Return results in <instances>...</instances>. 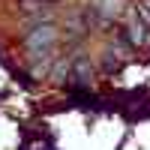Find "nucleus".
<instances>
[{
  "label": "nucleus",
  "instance_id": "1",
  "mask_svg": "<svg viewBox=\"0 0 150 150\" xmlns=\"http://www.w3.org/2000/svg\"><path fill=\"white\" fill-rule=\"evenodd\" d=\"M126 39L135 48H144L150 42V24L138 15V9H129V24H126Z\"/></svg>",
  "mask_w": 150,
  "mask_h": 150
},
{
  "label": "nucleus",
  "instance_id": "2",
  "mask_svg": "<svg viewBox=\"0 0 150 150\" xmlns=\"http://www.w3.org/2000/svg\"><path fill=\"white\" fill-rule=\"evenodd\" d=\"M54 39H57V27L42 24V27H36V30H30L27 36H24V45H27L33 54H39V51H45L48 45H54Z\"/></svg>",
  "mask_w": 150,
  "mask_h": 150
},
{
  "label": "nucleus",
  "instance_id": "3",
  "mask_svg": "<svg viewBox=\"0 0 150 150\" xmlns=\"http://www.w3.org/2000/svg\"><path fill=\"white\" fill-rule=\"evenodd\" d=\"M96 6H99V12H102L105 18H117L123 9H126V3L123 0H96Z\"/></svg>",
  "mask_w": 150,
  "mask_h": 150
},
{
  "label": "nucleus",
  "instance_id": "4",
  "mask_svg": "<svg viewBox=\"0 0 150 150\" xmlns=\"http://www.w3.org/2000/svg\"><path fill=\"white\" fill-rule=\"evenodd\" d=\"M135 9H138V15L150 24V0H138V6H135Z\"/></svg>",
  "mask_w": 150,
  "mask_h": 150
}]
</instances>
